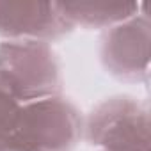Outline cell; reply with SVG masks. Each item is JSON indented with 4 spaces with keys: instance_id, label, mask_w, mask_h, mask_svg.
I'll return each instance as SVG.
<instances>
[{
    "instance_id": "4",
    "label": "cell",
    "mask_w": 151,
    "mask_h": 151,
    "mask_svg": "<svg viewBox=\"0 0 151 151\" xmlns=\"http://www.w3.org/2000/svg\"><path fill=\"white\" fill-rule=\"evenodd\" d=\"M151 46V23L147 14H135L101 36L100 57L112 77L126 82H139L147 77Z\"/></svg>"
},
{
    "instance_id": "1",
    "label": "cell",
    "mask_w": 151,
    "mask_h": 151,
    "mask_svg": "<svg viewBox=\"0 0 151 151\" xmlns=\"http://www.w3.org/2000/svg\"><path fill=\"white\" fill-rule=\"evenodd\" d=\"M82 135L78 109L59 94L22 103L0 151H73Z\"/></svg>"
},
{
    "instance_id": "6",
    "label": "cell",
    "mask_w": 151,
    "mask_h": 151,
    "mask_svg": "<svg viewBox=\"0 0 151 151\" xmlns=\"http://www.w3.org/2000/svg\"><path fill=\"white\" fill-rule=\"evenodd\" d=\"M64 16L75 25L87 29H110L140 9L135 2H59Z\"/></svg>"
},
{
    "instance_id": "2",
    "label": "cell",
    "mask_w": 151,
    "mask_h": 151,
    "mask_svg": "<svg viewBox=\"0 0 151 151\" xmlns=\"http://www.w3.org/2000/svg\"><path fill=\"white\" fill-rule=\"evenodd\" d=\"M0 78L20 103L59 96L62 89L59 59L41 41L0 43Z\"/></svg>"
},
{
    "instance_id": "3",
    "label": "cell",
    "mask_w": 151,
    "mask_h": 151,
    "mask_svg": "<svg viewBox=\"0 0 151 151\" xmlns=\"http://www.w3.org/2000/svg\"><path fill=\"white\" fill-rule=\"evenodd\" d=\"M84 133L101 151H149L147 105L133 96H112L91 110Z\"/></svg>"
},
{
    "instance_id": "7",
    "label": "cell",
    "mask_w": 151,
    "mask_h": 151,
    "mask_svg": "<svg viewBox=\"0 0 151 151\" xmlns=\"http://www.w3.org/2000/svg\"><path fill=\"white\" fill-rule=\"evenodd\" d=\"M20 107L22 103L16 100V96L6 86V82L0 78V144L9 135L16 121V116L20 112Z\"/></svg>"
},
{
    "instance_id": "5",
    "label": "cell",
    "mask_w": 151,
    "mask_h": 151,
    "mask_svg": "<svg viewBox=\"0 0 151 151\" xmlns=\"http://www.w3.org/2000/svg\"><path fill=\"white\" fill-rule=\"evenodd\" d=\"M71 30L59 2H0V36L6 41L50 43Z\"/></svg>"
}]
</instances>
